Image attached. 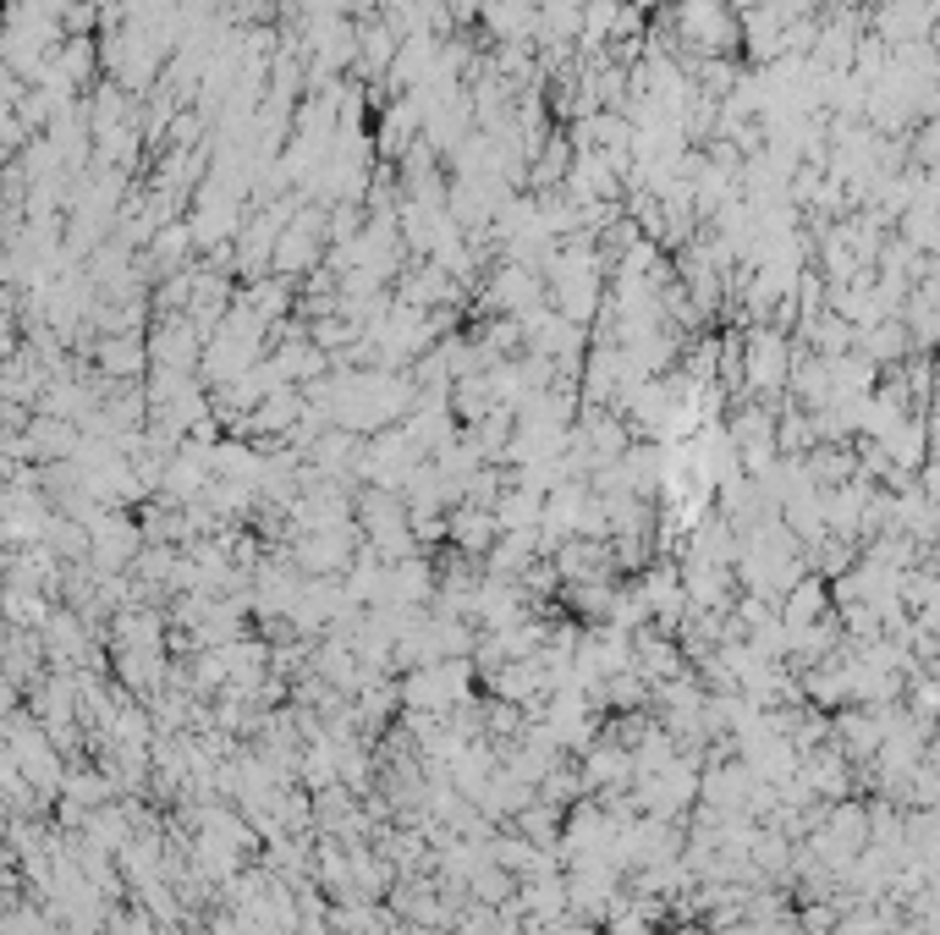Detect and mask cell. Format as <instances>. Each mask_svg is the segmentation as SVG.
Instances as JSON below:
<instances>
[{"mask_svg":"<svg viewBox=\"0 0 940 935\" xmlns=\"http://www.w3.org/2000/svg\"><path fill=\"white\" fill-rule=\"evenodd\" d=\"M682 34L699 50H721L732 40V12L726 0H682Z\"/></svg>","mask_w":940,"mask_h":935,"instance_id":"2","label":"cell"},{"mask_svg":"<svg viewBox=\"0 0 940 935\" xmlns=\"http://www.w3.org/2000/svg\"><path fill=\"white\" fill-rule=\"evenodd\" d=\"M786 374H792V352H786L781 330H754L748 336V380L759 391H775V385H786Z\"/></svg>","mask_w":940,"mask_h":935,"instance_id":"1","label":"cell"}]
</instances>
